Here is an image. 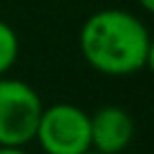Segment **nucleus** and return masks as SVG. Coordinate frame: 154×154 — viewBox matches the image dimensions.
Listing matches in <instances>:
<instances>
[{"label":"nucleus","instance_id":"1","mask_svg":"<svg viewBox=\"0 0 154 154\" xmlns=\"http://www.w3.org/2000/svg\"><path fill=\"white\" fill-rule=\"evenodd\" d=\"M83 58L100 74L127 76L145 67L150 31L134 14L123 9H100L81 29Z\"/></svg>","mask_w":154,"mask_h":154},{"label":"nucleus","instance_id":"2","mask_svg":"<svg viewBox=\"0 0 154 154\" xmlns=\"http://www.w3.org/2000/svg\"><path fill=\"white\" fill-rule=\"evenodd\" d=\"M42 109V100L31 85L0 78V145L23 147L34 141Z\"/></svg>","mask_w":154,"mask_h":154},{"label":"nucleus","instance_id":"3","mask_svg":"<svg viewBox=\"0 0 154 154\" xmlns=\"http://www.w3.org/2000/svg\"><path fill=\"white\" fill-rule=\"evenodd\" d=\"M36 139L47 154H85L92 150L89 114L72 103L45 107Z\"/></svg>","mask_w":154,"mask_h":154},{"label":"nucleus","instance_id":"4","mask_svg":"<svg viewBox=\"0 0 154 154\" xmlns=\"http://www.w3.org/2000/svg\"><path fill=\"white\" fill-rule=\"evenodd\" d=\"M92 150L100 154H119L132 143L134 121L119 105H105L89 116Z\"/></svg>","mask_w":154,"mask_h":154},{"label":"nucleus","instance_id":"5","mask_svg":"<svg viewBox=\"0 0 154 154\" xmlns=\"http://www.w3.org/2000/svg\"><path fill=\"white\" fill-rule=\"evenodd\" d=\"M18 51H20V42L16 31L5 20H0V76H5L14 67Z\"/></svg>","mask_w":154,"mask_h":154},{"label":"nucleus","instance_id":"6","mask_svg":"<svg viewBox=\"0 0 154 154\" xmlns=\"http://www.w3.org/2000/svg\"><path fill=\"white\" fill-rule=\"evenodd\" d=\"M145 67L154 74V38H150V47H147V58H145Z\"/></svg>","mask_w":154,"mask_h":154},{"label":"nucleus","instance_id":"7","mask_svg":"<svg viewBox=\"0 0 154 154\" xmlns=\"http://www.w3.org/2000/svg\"><path fill=\"white\" fill-rule=\"evenodd\" d=\"M0 154H27L23 147H14V145H0Z\"/></svg>","mask_w":154,"mask_h":154},{"label":"nucleus","instance_id":"8","mask_svg":"<svg viewBox=\"0 0 154 154\" xmlns=\"http://www.w3.org/2000/svg\"><path fill=\"white\" fill-rule=\"evenodd\" d=\"M139 5L145 11H150V14H154V0H139Z\"/></svg>","mask_w":154,"mask_h":154},{"label":"nucleus","instance_id":"9","mask_svg":"<svg viewBox=\"0 0 154 154\" xmlns=\"http://www.w3.org/2000/svg\"><path fill=\"white\" fill-rule=\"evenodd\" d=\"M85 154H100V152H96V150H87Z\"/></svg>","mask_w":154,"mask_h":154}]
</instances>
